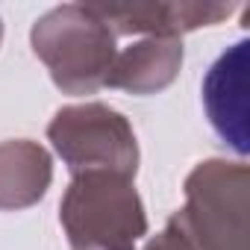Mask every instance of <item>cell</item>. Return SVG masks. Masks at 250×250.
Listing matches in <instances>:
<instances>
[{
	"label": "cell",
	"mask_w": 250,
	"mask_h": 250,
	"mask_svg": "<svg viewBox=\"0 0 250 250\" xmlns=\"http://www.w3.org/2000/svg\"><path fill=\"white\" fill-rule=\"evenodd\" d=\"M186 203L168 218L145 250H247V191L244 162L203 159L186 183Z\"/></svg>",
	"instance_id": "6da1fadb"
},
{
	"label": "cell",
	"mask_w": 250,
	"mask_h": 250,
	"mask_svg": "<svg viewBox=\"0 0 250 250\" xmlns=\"http://www.w3.org/2000/svg\"><path fill=\"white\" fill-rule=\"evenodd\" d=\"M33 53L50 71L62 94L85 97L106 88L118 53V36L94 6L65 3L44 12L30 30Z\"/></svg>",
	"instance_id": "7a4b0ae2"
},
{
	"label": "cell",
	"mask_w": 250,
	"mask_h": 250,
	"mask_svg": "<svg viewBox=\"0 0 250 250\" xmlns=\"http://www.w3.org/2000/svg\"><path fill=\"white\" fill-rule=\"evenodd\" d=\"M59 224L71 250H136L147 235V212L133 177L115 171L74 174L59 200Z\"/></svg>",
	"instance_id": "3957f363"
},
{
	"label": "cell",
	"mask_w": 250,
	"mask_h": 250,
	"mask_svg": "<svg viewBox=\"0 0 250 250\" xmlns=\"http://www.w3.org/2000/svg\"><path fill=\"white\" fill-rule=\"evenodd\" d=\"M47 142L68 165L71 177L83 171L136 177L139 171V142L133 124L124 112L97 100L56 109L47 124Z\"/></svg>",
	"instance_id": "277c9868"
},
{
	"label": "cell",
	"mask_w": 250,
	"mask_h": 250,
	"mask_svg": "<svg viewBox=\"0 0 250 250\" xmlns=\"http://www.w3.org/2000/svg\"><path fill=\"white\" fill-rule=\"evenodd\" d=\"M115 36L142 39H183L200 27H215L227 21L235 3H200V0H156V3H124V6H94Z\"/></svg>",
	"instance_id": "5b68a950"
},
{
	"label": "cell",
	"mask_w": 250,
	"mask_h": 250,
	"mask_svg": "<svg viewBox=\"0 0 250 250\" xmlns=\"http://www.w3.org/2000/svg\"><path fill=\"white\" fill-rule=\"evenodd\" d=\"M247 42L221 53L203 77V106L212 130L238 153L250 150L247 130Z\"/></svg>",
	"instance_id": "8992f818"
},
{
	"label": "cell",
	"mask_w": 250,
	"mask_h": 250,
	"mask_svg": "<svg viewBox=\"0 0 250 250\" xmlns=\"http://www.w3.org/2000/svg\"><path fill=\"white\" fill-rule=\"evenodd\" d=\"M183 56V39H139L115 53L106 88H121L130 94H156L177 80Z\"/></svg>",
	"instance_id": "52a82bcc"
},
{
	"label": "cell",
	"mask_w": 250,
	"mask_h": 250,
	"mask_svg": "<svg viewBox=\"0 0 250 250\" xmlns=\"http://www.w3.org/2000/svg\"><path fill=\"white\" fill-rule=\"evenodd\" d=\"M53 183L50 153L30 139L0 142V212L36 206Z\"/></svg>",
	"instance_id": "ba28073f"
},
{
	"label": "cell",
	"mask_w": 250,
	"mask_h": 250,
	"mask_svg": "<svg viewBox=\"0 0 250 250\" xmlns=\"http://www.w3.org/2000/svg\"><path fill=\"white\" fill-rule=\"evenodd\" d=\"M0 42H3V21H0Z\"/></svg>",
	"instance_id": "9c48e42d"
}]
</instances>
